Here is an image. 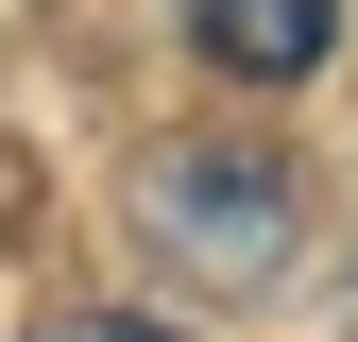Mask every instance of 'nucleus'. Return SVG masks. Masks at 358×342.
I'll return each mask as SVG.
<instances>
[{
    "instance_id": "1",
    "label": "nucleus",
    "mask_w": 358,
    "mask_h": 342,
    "mask_svg": "<svg viewBox=\"0 0 358 342\" xmlns=\"http://www.w3.org/2000/svg\"><path fill=\"white\" fill-rule=\"evenodd\" d=\"M137 223L188 256V274H273V256H290V171L239 154V137H188V154L137 171Z\"/></svg>"
},
{
    "instance_id": "3",
    "label": "nucleus",
    "mask_w": 358,
    "mask_h": 342,
    "mask_svg": "<svg viewBox=\"0 0 358 342\" xmlns=\"http://www.w3.org/2000/svg\"><path fill=\"white\" fill-rule=\"evenodd\" d=\"M69 342H171V325H137V308H85V325H69Z\"/></svg>"
},
{
    "instance_id": "2",
    "label": "nucleus",
    "mask_w": 358,
    "mask_h": 342,
    "mask_svg": "<svg viewBox=\"0 0 358 342\" xmlns=\"http://www.w3.org/2000/svg\"><path fill=\"white\" fill-rule=\"evenodd\" d=\"M188 52L239 69V86H307L341 52V0H188Z\"/></svg>"
}]
</instances>
